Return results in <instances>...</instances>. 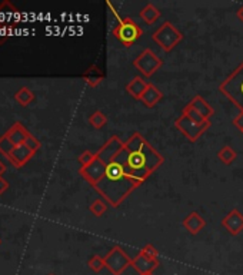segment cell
<instances>
[{
	"label": "cell",
	"mask_w": 243,
	"mask_h": 275,
	"mask_svg": "<svg viewBox=\"0 0 243 275\" xmlns=\"http://www.w3.org/2000/svg\"><path fill=\"white\" fill-rule=\"evenodd\" d=\"M186 106H189L191 109H193L195 112L200 115V116H203L206 121H211V118L215 115V109L211 106V103H208V101H204L200 95L193 96L192 101L189 102Z\"/></svg>",
	"instance_id": "5bb4252c"
},
{
	"label": "cell",
	"mask_w": 243,
	"mask_h": 275,
	"mask_svg": "<svg viewBox=\"0 0 243 275\" xmlns=\"http://www.w3.org/2000/svg\"><path fill=\"white\" fill-rule=\"evenodd\" d=\"M112 33L120 43L129 47L142 38L143 30L132 17H122V21H119L113 27Z\"/></svg>",
	"instance_id": "5b68a950"
},
{
	"label": "cell",
	"mask_w": 243,
	"mask_h": 275,
	"mask_svg": "<svg viewBox=\"0 0 243 275\" xmlns=\"http://www.w3.org/2000/svg\"><path fill=\"white\" fill-rule=\"evenodd\" d=\"M89 209H90V212H92L95 216L100 218V216H103V215L106 214V211H107V202L103 201L102 198H99V199H96V201H93L92 204H90Z\"/></svg>",
	"instance_id": "d4e9b609"
},
{
	"label": "cell",
	"mask_w": 243,
	"mask_h": 275,
	"mask_svg": "<svg viewBox=\"0 0 243 275\" xmlns=\"http://www.w3.org/2000/svg\"><path fill=\"white\" fill-rule=\"evenodd\" d=\"M217 159L222 162L223 165H230V163H233V162L236 161L237 154L235 149L229 146V145H223L222 148L217 151Z\"/></svg>",
	"instance_id": "44dd1931"
},
{
	"label": "cell",
	"mask_w": 243,
	"mask_h": 275,
	"mask_svg": "<svg viewBox=\"0 0 243 275\" xmlns=\"http://www.w3.org/2000/svg\"><path fill=\"white\" fill-rule=\"evenodd\" d=\"M105 265L112 275H122L127 267H132V258L125 249L116 245L105 255Z\"/></svg>",
	"instance_id": "ba28073f"
},
{
	"label": "cell",
	"mask_w": 243,
	"mask_h": 275,
	"mask_svg": "<svg viewBox=\"0 0 243 275\" xmlns=\"http://www.w3.org/2000/svg\"><path fill=\"white\" fill-rule=\"evenodd\" d=\"M163 99V94H162V90L159 89L158 86H155L152 82L147 83V87H146V90L143 92V95L140 96V99L139 101L142 102L146 107H155L158 105L159 102Z\"/></svg>",
	"instance_id": "2e32d148"
},
{
	"label": "cell",
	"mask_w": 243,
	"mask_h": 275,
	"mask_svg": "<svg viewBox=\"0 0 243 275\" xmlns=\"http://www.w3.org/2000/svg\"><path fill=\"white\" fill-rule=\"evenodd\" d=\"M29 134H30V132H27V129L23 126L22 123H14L13 126L10 127V129L6 132V135L9 136V139L14 143V146L23 145Z\"/></svg>",
	"instance_id": "ac0fdd59"
},
{
	"label": "cell",
	"mask_w": 243,
	"mask_h": 275,
	"mask_svg": "<svg viewBox=\"0 0 243 275\" xmlns=\"http://www.w3.org/2000/svg\"><path fill=\"white\" fill-rule=\"evenodd\" d=\"M49 275H54V274H49Z\"/></svg>",
	"instance_id": "d590c367"
},
{
	"label": "cell",
	"mask_w": 243,
	"mask_h": 275,
	"mask_svg": "<svg viewBox=\"0 0 243 275\" xmlns=\"http://www.w3.org/2000/svg\"><path fill=\"white\" fill-rule=\"evenodd\" d=\"M83 79L87 82V85H89V86L95 87V86H98L99 83L102 82V79H103V74H102V72H100L96 66H92V67H89L85 74H83Z\"/></svg>",
	"instance_id": "7402d4cb"
},
{
	"label": "cell",
	"mask_w": 243,
	"mask_h": 275,
	"mask_svg": "<svg viewBox=\"0 0 243 275\" xmlns=\"http://www.w3.org/2000/svg\"><path fill=\"white\" fill-rule=\"evenodd\" d=\"M87 265H89V268L92 269L93 272H100L102 269L106 268L105 265V256H100V255H93L90 256V260L87 261Z\"/></svg>",
	"instance_id": "484cf974"
},
{
	"label": "cell",
	"mask_w": 243,
	"mask_h": 275,
	"mask_svg": "<svg viewBox=\"0 0 243 275\" xmlns=\"http://www.w3.org/2000/svg\"><path fill=\"white\" fill-rule=\"evenodd\" d=\"M132 267L139 275L153 274V271L159 267V260H152L142 252H139L136 256L132 258Z\"/></svg>",
	"instance_id": "7c38bea8"
},
{
	"label": "cell",
	"mask_w": 243,
	"mask_h": 275,
	"mask_svg": "<svg viewBox=\"0 0 243 275\" xmlns=\"http://www.w3.org/2000/svg\"><path fill=\"white\" fill-rule=\"evenodd\" d=\"M14 99H16V102H17L19 105H22V106H27L29 103H32V102L34 101V94H33L29 87L23 86L20 87L19 90L14 94Z\"/></svg>",
	"instance_id": "603a6c76"
},
{
	"label": "cell",
	"mask_w": 243,
	"mask_h": 275,
	"mask_svg": "<svg viewBox=\"0 0 243 275\" xmlns=\"http://www.w3.org/2000/svg\"><path fill=\"white\" fill-rule=\"evenodd\" d=\"M149 275H153V274H149Z\"/></svg>",
	"instance_id": "8d00e7d4"
},
{
	"label": "cell",
	"mask_w": 243,
	"mask_h": 275,
	"mask_svg": "<svg viewBox=\"0 0 243 275\" xmlns=\"http://www.w3.org/2000/svg\"><path fill=\"white\" fill-rule=\"evenodd\" d=\"M5 172H6V165H5L3 162L0 161V176L5 174Z\"/></svg>",
	"instance_id": "e575fe53"
},
{
	"label": "cell",
	"mask_w": 243,
	"mask_h": 275,
	"mask_svg": "<svg viewBox=\"0 0 243 275\" xmlns=\"http://www.w3.org/2000/svg\"><path fill=\"white\" fill-rule=\"evenodd\" d=\"M0 244H2V241H0Z\"/></svg>",
	"instance_id": "74e56055"
},
{
	"label": "cell",
	"mask_w": 243,
	"mask_h": 275,
	"mask_svg": "<svg viewBox=\"0 0 243 275\" xmlns=\"http://www.w3.org/2000/svg\"><path fill=\"white\" fill-rule=\"evenodd\" d=\"M220 224L230 235L236 236L243 231V214L237 208H233L225 216Z\"/></svg>",
	"instance_id": "8fae6325"
},
{
	"label": "cell",
	"mask_w": 243,
	"mask_h": 275,
	"mask_svg": "<svg viewBox=\"0 0 243 275\" xmlns=\"http://www.w3.org/2000/svg\"><path fill=\"white\" fill-rule=\"evenodd\" d=\"M25 145H26L29 149H32L33 152H38V151L40 149V146H42V143H40L39 139H38V138H34L32 134L27 135L26 141H25Z\"/></svg>",
	"instance_id": "f546056e"
},
{
	"label": "cell",
	"mask_w": 243,
	"mask_h": 275,
	"mask_svg": "<svg viewBox=\"0 0 243 275\" xmlns=\"http://www.w3.org/2000/svg\"><path fill=\"white\" fill-rule=\"evenodd\" d=\"M95 159H96V154H93L90 151L82 152V154L79 155V158H78V161H79L80 163V168H85L87 165H90Z\"/></svg>",
	"instance_id": "83f0119b"
},
{
	"label": "cell",
	"mask_w": 243,
	"mask_h": 275,
	"mask_svg": "<svg viewBox=\"0 0 243 275\" xmlns=\"http://www.w3.org/2000/svg\"><path fill=\"white\" fill-rule=\"evenodd\" d=\"M133 66L145 78H152L160 67L163 66V61L152 49H145L142 53H139L133 59Z\"/></svg>",
	"instance_id": "52a82bcc"
},
{
	"label": "cell",
	"mask_w": 243,
	"mask_h": 275,
	"mask_svg": "<svg viewBox=\"0 0 243 275\" xmlns=\"http://www.w3.org/2000/svg\"><path fill=\"white\" fill-rule=\"evenodd\" d=\"M152 39L155 41V43H158V46L163 49L164 52H171L182 42L183 34L179 29L173 26L172 22L166 21L153 32Z\"/></svg>",
	"instance_id": "277c9868"
},
{
	"label": "cell",
	"mask_w": 243,
	"mask_h": 275,
	"mask_svg": "<svg viewBox=\"0 0 243 275\" xmlns=\"http://www.w3.org/2000/svg\"><path fill=\"white\" fill-rule=\"evenodd\" d=\"M19 14L20 13L17 12V9L10 2H3L0 5V25L6 23V21L12 22L13 19H17Z\"/></svg>",
	"instance_id": "ffe728a7"
},
{
	"label": "cell",
	"mask_w": 243,
	"mask_h": 275,
	"mask_svg": "<svg viewBox=\"0 0 243 275\" xmlns=\"http://www.w3.org/2000/svg\"><path fill=\"white\" fill-rule=\"evenodd\" d=\"M175 126L180 134L183 135L184 138L189 142H196L202 135L212 126V122L208 121L204 123H197V122L192 121L188 115L182 114L178 119L175 121Z\"/></svg>",
	"instance_id": "8992f818"
},
{
	"label": "cell",
	"mask_w": 243,
	"mask_h": 275,
	"mask_svg": "<svg viewBox=\"0 0 243 275\" xmlns=\"http://www.w3.org/2000/svg\"><path fill=\"white\" fill-rule=\"evenodd\" d=\"M219 92L243 111V62L219 85Z\"/></svg>",
	"instance_id": "3957f363"
},
{
	"label": "cell",
	"mask_w": 243,
	"mask_h": 275,
	"mask_svg": "<svg viewBox=\"0 0 243 275\" xmlns=\"http://www.w3.org/2000/svg\"><path fill=\"white\" fill-rule=\"evenodd\" d=\"M9 188V182L6 181V179H3L2 176H0V195L3 194L6 189Z\"/></svg>",
	"instance_id": "d6a6232c"
},
{
	"label": "cell",
	"mask_w": 243,
	"mask_h": 275,
	"mask_svg": "<svg viewBox=\"0 0 243 275\" xmlns=\"http://www.w3.org/2000/svg\"><path fill=\"white\" fill-rule=\"evenodd\" d=\"M107 123V116L102 111H96L89 116V125L95 129H102Z\"/></svg>",
	"instance_id": "cb8c5ba5"
},
{
	"label": "cell",
	"mask_w": 243,
	"mask_h": 275,
	"mask_svg": "<svg viewBox=\"0 0 243 275\" xmlns=\"http://www.w3.org/2000/svg\"><path fill=\"white\" fill-rule=\"evenodd\" d=\"M232 125L236 127V129H239L240 132H243V111H240V114L237 115L236 118H233Z\"/></svg>",
	"instance_id": "4dcf8cb0"
},
{
	"label": "cell",
	"mask_w": 243,
	"mask_h": 275,
	"mask_svg": "<svg viewBox=\"0 0 243 275\" xmlns=\"http://www.w3.org/2000/svg\"><path fill=\"white\" fill-rule=\"evenodd\" d=\"M160 14H162V12H160L153 3H147V5L139 12L140 19L145 22V23H147V25H153V23L160 17Z\"/></svg>",
	"instance_id": "d6986e66"
},
{
	"label": "cell",
	"mask_w": 243,
	"mask_h": 275,
	"mask_svg": "<svg viewBox=\"0 0 243 275\" xmlns=\"http://www.w3.org/2000/svg\"><path fill=\"white\" fill-rule=\"evenodd\" d=\"M147 83L149 82L145 81L142 76H135L133 79H132L127 85L125 86L126 92L130 95L132 98H135V99H140V96L143 95V92L146 90V87H147Z\"/></svg>",
	"instance_id": "e0dca14e"
},
{
	"label": "cell",
	"mask_w": 243,
	"mask_h": 275,
	"mask_svg": "<svg viewBox=\"0 0 243 275\" xmlns=\"http://www.w3.org/2000/svg\"><path fill=\"white\" fill-rule=\"evenodd\" d=\"M105 172L106 163L100 161L98 156H96V159H95L90 165L79 169V174L82 175V178H83L85 181L89 182L92 187H95L96 184L102 181V178L105 176Z\"/></svg>",
	"instance_id": "30bf717a"
},
{
	"label": "cell",
	"mask_w": 243,
	"mask_h": 275,
	"mask_svg": "<svg viewBox=\"0 0 243 275\" xmlns=\"http://www.w3.org/2000/svg\"><path fill=\"white\" fill-rule=\"evenodd\" d=\"M140 252L143 255H146L147 258H152V260H159V251L155 248V245L152 244H146L143 248L140 249Z\"/></svg>",
	"instance_id": "f1b7e54d"
},
{
	"label": "cell",
	"mask_w": 243,
	"mask_h": 275,
	"mask_svg": "<svg viewBox=\"0 0 243 275\" xmlns=\"http://www.w3.org/2000/svg\"><path fill=\"white\" fill-rule=\"evenodd\" d=\"M139 187L140 184L135 181L130 175L126 172L123 163L115 159L106 165L105 176L93 188L105 198V201L110 207L118 208L119 205Z\"/></svg>",
	"instance_id": "7a4b0ae2"
},
{
	"label": "cell",
	"mask_w": 243,
	"mask_h": 275,
	"mask_svg": "<svg viewBox=\"0 0 243 275\" xmlns=\"http://www.w3.org/2000/svg\"><path fill=\"white\" fill-rule=\"evenodd\" d=\"M242 134H243V132H242Z\"/></svg>",
	"instance_id": "f35d334b"
},
{
	"label": "cell",
	"mask_w": 243,
	"mask_h": 275,
	"mask_svg": "<svg viewBox=\"0 0 243 275\" xmlns=\"http://www.w3.org/2000/svg\"><path fill=\"white\" fill-rule=\"evenodd\" d=\"M106 6H107V7H109V9H110V12H112L113 16H115V17L118 19V22L119 21H122V17H120V14H119L118 9H116V7L113 6L112 2H109V0H107V2H106Z\"/></svg>",
	"instance_id": "1f68e13d"
},
{
	"label": "cell",
	"mask_w": 243,
	"mask_h": 275,
	"mask_svg": "<svg viewBox=\"0 0 243 275\" xmlns=\"http://www.w3.org/2000/svg\"><path fill=\"white\" fill-rule=\"evenodd\" d=\"M34 154H36V152H33L32 149H29L26 145L23 143V145L14 146V149L12 151V154L9 155L7 158H9V161L12 162L16 168H22L23 165H26L27 162L32 159Z\"/></svg>",
	"instance_id": "4fadbf2b"
},
{
	"label": "cell",
	"mask_w": 243,
	"mask_h": 275,
	"mask_svg": "<svg viewBox=\"0 0 243 275\" xmlns=\"http://www.w3.org/2000/svg\"><path fill=\"white\" fill-rule=\"evenodd\" d=\"M123 148H125V142L122 141L119 136H112V138L106 142L105 145L96 152V156H98L100 161L105 162L106 165H107L109 162L118 159V156L122 154Z\"/></svg>",
	"instance_id": "9c48e42d"
},
{
	"label": "cell",
	"mask_w": 243,
	"mask_h": 275,
	"mask_svg": "<svg viewBox=\"0 0 243 275\" xmlns=\"http://www.w3.org/2000/svg\"><path fill=\"white\" fill-rule=\"evenodd\" d=\"M125 167L126 172L140 185L164 162V158L146 141L139 132L132 134L125 142V148L118 156Z\"/></svg>",
	"instance_id": "6da1fadb"
},
{
	"label": "cell",
	"mask_w": 243,
	"mask_h": 275,
	"mask_svg": "<svg viewBox=\"0 0 243 275\" xmlns=\"http://www.w3.org/2000/svg\"><path fill=\"white\" fill-rule=\"evenodd\" d=\"M13 149H14V143L10 141L9 136L5 134L2 138H0V152L3 155H6V156H9V155L12 154Z\"/></svg>",
	"instance_id": "4316f807"
},
{
	"label": "cell",
	"mask_w": 243,
	"mask_h": 275,
	"mask_svg": "<svg viewBox=\"0 0 243 275\" xmlns=\"http://www.w3.org/2000/svg\"><path fill=\"white\" fill-rule=\"evenodd\" d=\"M236 16H237V19H239V21H240L243 23V6L242 7H239V9H237Z\"/></svg>",
	"instance_id": "836d02e7"
},
{
	"label": "cell",
	"mask_w": 243,
	"mask_h": 275,
	"mask_svg": "<svg viewBox=\"0 0 243 275\" xmlns=\"http://www.w3.org/2000/svg\"><path fill=\"white\" fill-rule=\"evenodd\" d=\"M182 225H183L184 229H186L189 234L197 235L206 227V221H204V218L199 214V212L193 211V212H191V214L188 215L183 221H182Z\"/></svg>",
	"instance_id": "9a60e30c"
}]
</instances>
